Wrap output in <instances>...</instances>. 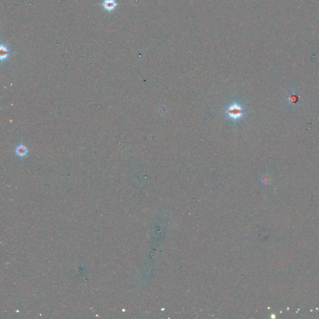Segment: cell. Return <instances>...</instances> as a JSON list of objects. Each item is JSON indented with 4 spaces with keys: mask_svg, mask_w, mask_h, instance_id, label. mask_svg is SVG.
Returning <instances> with one entry per match:
<instances>
[{
    "mask_svg": "<svg viewBox=\"0 0 319 319\" xmlns=\"http://www.w3.org/2000/svg\"><path fill=\"white\" fill-rule=\"evenodd\" d=\"M224 114H225L230 120L234 122H238L243 119L246 114V110H244L240 103L234 101L227 107L224 111Z\"/></svg>",
    "mask_w": 319,
    "mask_h": 319,
    "instance_id": "6da1fadb",
    "label": "cell"
},
{
    "mask_svg": "<svg viewBox=\"0 0 319 319\" xmlns=\"http://www.w3.org/2000/svg\"><path fill=\"white\" fill-rule=\"evenodd\" d=\"M102 6L108 11H112L117 6V3L115 0H105L102 4Z\"/></svg>",
    "mask_w": 319,
    "mask_h": 319,
    "instance_id": "7a4b0ae2",
    "label": "cell"
},
{
    "mask_svg": "<svg viewBox=\"0 0 319 319\" xmlns=\"http://www.w3.org/2000/svg\"><path fill=\"white\" fill-rule=\"evenodd\" d=\"M16 154L20 157L25 156L28 154V149L25 146L20 145L17 147L16 150Z\"/></svg>",
    "mask_w": 319,
    "mask_h": 319,
    "instance_id": "3957f363",
    "label": "cell"
},
{
    "mask_svg": "<svg viewBox=\"0 0 319 319\" xmlns=\"http://www.w3.org/2000/svg\"><path fill=\"white\" fill-rule=\"evenodd\" d=\"M0 52H1L0 58H1V61L6 59H7L9 55V52L7 49V47L3 45H1V47H0Z\"/></svg>",
    "mask_w": 319,
    "mask_h": 319,
    "instance_id": "277c9868",
    "label": "cell"
}]
</instances>
